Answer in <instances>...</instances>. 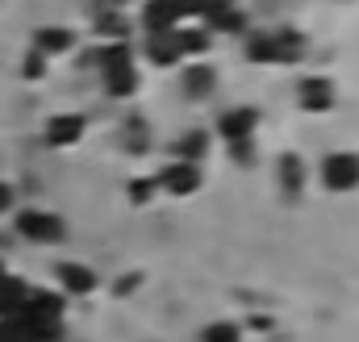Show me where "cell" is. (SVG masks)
I'll list each match as a JSON object with an SVG mask.
<instances>
[{
    "label": "cell",
    "mask_w": 359,
    "mask_h": 342,
    "mask_svg": "<svg viewBox=\"0 0 359 342\" xmlns=\"http://www.w3.org/2000/svg\"><path fill=\"white\" fill-rule=\"evenodd\" d=\"M243 55L255 67H297L309 50V38L297 25H271V29H251L243 38Z\"/></svg>",
    "instance_id": "6da1fadb"
},
{
    "label": "cell",
    "mask_w": 359,
    "mask_h": 342,
    "mask_svg": "<svg viewBox=\"0 0 359 342\" xmlns=\"http://www.w3.org/2000/svg\"><path fill=\"white\" fill-rule=\"evenodd\" d=\"M13 230H17V238H25L34 247H55V242L67 238V221L59 213L42 209V205H21L13 213Z\"/></svg>",
    "instance_id": "7a4b0ae2"
},
{
    "label": "cell",
    "mask_w": 359,
    "mask_h": 342,
    "mask_svg": "<svg viewBox=\"0 0 359 342\" xmlns=\"http://www.w3.org/2000/svg\"><path fill=\"white\" fill-rule=\"evenodd\" d=\"M318 188L330 196H347L359 188V151H330L318 163Z\"/></svg>",
    "instance_id": "3957f363"
},
{
    "label": "cell",
    "mask_w": 359,
    "mask_h": 342,
    "mask_svg": "<svg viewBox=\"0 0 359 342\" xmlns=\"http://www.w3.org/2000/svg\"><path fill=\"white\" fill-rule=\"evenodd\" d=\"M155 184H159V196L188 200V196H196L205 188V167L201 163H184V159H168L155 171Z\"/></svg>",
    "instance_id": "277c9868"
},
{
    "label": "cell",
    "mask_w": 359,
    "mask_h": 342,
    "mask_svg": "<svg viewBox=\"0 0 359 342\" xmlns=\"http://www.w3.org/2000/svg\"><path fill=\"white\" fill-rule=\"evenodd\" d=\"M255 134H259V109L255 104H230L217 113V125H213L217 142L238 146V142H255Z\"/></svg>",
    "instance_id": "5b68a950"
},
{
    "label": "cell",
    "mask_w": 359,
    "mask_h": 342,
    "mask_svg": "<svg viewBox=\"0 0 359 342\" xmlns=\"http://www.w3.org/2000/svg\"><path fill=\"white\" fill-rule=\"evenodd\" d=\"M134 55H138V63L159 67V71L184 67V55H180V46H176V29H168V34H142V42L134 46Z\"/></svg>",
    "instance_id": "8992f818"
},
{
    "label": "cell",
    "mask_w": 359,
    "mask_h": 342,
    "mask_svg": "<svg viewBox=\"0 0 359 342\" xmlns=\"http://www.w3.org/2000/svg\"><path fill=\"white\" fill-rule=\"evenodd\" d=\"M76 46H80V34H76L72 25H38V29L29 34V50H34V55H42L46 63H55V59L72 55Z\"/></svg>",
    "instance_id": "52a82bcc"
},
{
    "label": "cell",
    "mask_w": 359,
    "mask_h": 342,
    "mask_svg": "<svg viewBox=\"0 0 359 342\" xmlns=\"http://www.w3.org/2000/svg\"><path fill=\"white\" fill-rule=\"evenodd\" d=\"M84 134H88V121L80 113H50L46 125H42V142L50 151H72V146L84 142Z\"/></svg>",
    "instance_id": "ba28073f"
},
{
    "label": "cell",
    "mask_w": 359,
    "mask_h": 342,
    "mask_svg": "<svg viewBox=\"0 0 359 342\" xmlns=\"http://www.w3.org/2000/svg\"><path fill=\"white\" fill-rule=\"evenodd\" d=\"M184 21H188V4H180V0H147L134 25L142 34H168V29L184 25Z\"/></svg>",
    "instance_id": "9c48e42d"
},
{
    "label": "cell",
    "mask_w": 359,
    "mask_h": 342,
    "mask_svg": "<svg viewBox=\"0 0 359 342\" xmlns=\"http://www.w3.org/2000/svg\"><path fill=\"white\" fill-rule=\"evenodd\" d=\"M55 288L72 301V296H92L96 288H100V275L92 271L88 263H80V259H63L59 267H55Z\"/></svg>",
    "instance_id": "30bf717a"
},
{
    "label": "cell",
    "mask_w": 359,
    "mask_h": 342,
    "mask_svg": "<svg viewBox=\"0 0 359 342\" xmlns=\"http://www.w3.org/2000/svg\"><path fill=\"white\" fill-rule=\"evenodd\" d=\"M276 184H280V196L297 200V196H305V188L313 184V171H309V163H305L297 151H284V155L276 159Z\"/></svg>",
    "instance_id": "8fae6325"
},
{
    "label": "cell",
    "mask_w": 359,
    "mask_h": 342,
    "mask_svg": "<svg viewBox=\"0 0 359 342\" xmlns=\"http://www.w3.org/2000/svg\"><path fill=\"white\" fill-rule=\"evenodd\" d=\"M297 104L301 113H330L339 104V88L330 76H305L297 80Z\"/></svg>",
    "instance_id": "7c38bea8"
},
{
    "label": "cell",
    "mask_w": 359,
    "mask_h": 342,
    "mask_svg": "<svg viewBox=\"0 0 359 342\" xmlns=\"http://www.w3.org/2000/svg\"><path fill=\"white\" fill-rule=\"evenodd\" d=\"M180 92H184V100H192V104L213 100V92H217V71H213L209 63H184V67H180Z\"/></svg>",
    "instance_id": "4fadbf2b"
},
{
    "label": "cell",
    "mask_w": 359,
    "mask_h": 342,
    "mask_svg": "<svg viewBox=\"0 0 359 342\" xmlns=\"http://www.w3.org/2000/svg\"><path fill=\"white\" fill-rule=\"evenodd\" d=\"M176 46H180V55H184V63H201L213 50V34L201 29L196 21H184V25H176Z\"/></svg>",
    "instance_id": "5bb4252c"
},
{
    "label": "cell",
    "mask_w": 359,
    "mask_h": 342,
    "mask_svg": "<svg viewBox=\"0 0 359 342\" xmlns=\"http://www.w3.org/2000/svg\"><path fill=\"white\" fill-rule=\"evenodd\" d=\"M213 155V130H188L172 142V159H184V163H201Z\"/></svg>",
    "instance_id": "9a60e30c"
},
{
    "label": "cell",
    "mask_w": 359,
    "mask_h": 342,
    "mask_svg": "<svg viewBox=\"0 0 359 342\" xmlns=\"http://www.w3.org/2000/svg\"><path fill=\"white\" fill-rule=\"evenodd\" d=\"M92 29H96L100 42H134V21L121 8H100L92 17Z\"/></svg>",
    "instance_id": "2e32d148"
},
{
    "label": "cell",
    "mask_w": 359,
    "mask_h": 342,
    "mask_svg": "<svg viewBox=\"0 0 359 342\" xmlns=\"http://www.w3.org/2000/svg\"><path fill=\"white\" fill-rule=\"evenodd\" d=\"M25 292H29V280H21V275H4V280H0V317L17 313V309L25 305Z\"/></svg>",
    "instance_id": "e0dca14e"
},
{
    "label": "cell",
    "mask_w": 359,
    "mask_h": 342,
    "mask_svg": "<svg viewBox=\"0 0 359 342\" xmlns=\"http://www.w3.org/2000/svg\"><path fill=\"white\" fill-rule=\"evenodd\" d=\"M121 142H126L130 155L151 151V125H147L142 117H126V125H121Z\"/></svg>",
    "instance_id": "ac0fdd59"
},
{
    "label": "cell",
    "mask_w": 359,
    "mask_h": 342,
    "mask_svg": "<svg viewBox=\"0 0 359 342\" xmlns=\"http://www.w3.org/2000/svg\"><path fill=\"white\" fill-rule=\"evenodd\" d=\"M126 200H130L134 209L155 205V200H159V184H155V175H134V179L126 184Z\"/></svg>",
    "instance_id": "d6986e66"
},
{
    "label": "cell",
    "mask_w": 359,
    "mask_h": 342,
    "mask_svg": "<svg viewBox=\"0 0 359 342\" xmlns=\"http://www.w3.org/2000/svg\"><path fill=\"white\" fill-rule=\"evenodd\" d=\"M201 342H243V326L234 317H217L201 326Z\"/></svg>",
    "instance_id": "ffe728a7"
},
{
    "label": "cell",
    "mask_w": 359,
    "mask_h": 342,
    "mask_svg": "<svg viewBox=\"0 0 359 342\" xmlns=\"http://www.w3.org/2000/svg\"><path fill=\"white\" fill-rule=\"evenodd\" d=\"M46 71H50V63H46L42 55L25 50V59H21V80H25V84H38V80H46Z\"/></svg>",
    "instance_id": "44dd1931"
},
{
    "label": "cell",
    "mask_w": 359,
    "mask_h": 342,
    "mask_svg": "<svg viewBox=\"0 0 359 342\" xmlns=\"http://www.w3.org/2000/svg\"><path fill=\"white\" fill-rule=\"evenodd\" d=\"M0 342H29L21 313H8V317H0Z\"/></svg>",
    "instance_id": "7402d4cb"
},
{
    "label": "cell",
    "mask_w": 359,
    "mask_h": 342,
    "mask_svg": "<svg viewBox=\"0 0 359 342\" xmlns=\"http://www.w3.org/2000/svg\"><path fill=\"white\" fill-rule=\"evenodd\" d=\"M21 209V192H17V184L13 179H0V217H13Z\"/></svg>",
    "instance_id": "603a6c76"
},
{
    "label": "cell",
    "mask_w": 359,
    "mask_h": 342,
    "mask_svg": "<svg viewBox=\"0 0 359 342\" xmlns=\"http://www.w3.org/2000/svg\"><path fill=\"white\" fill-rule=\"evenodd\" d=\"M230 159H234L238 167H251V163H255V142H238V146H230Z\"/></svg>",
    "instance_id": "cb8c5ba5"
},
{
    "label": "cell",
    "mask_w": 359,
    "mask_h": 342,
    "mask_svg": "<svg viewBox=\"0 0 359 342\" xmlns=\"http://www.w3.org/2000/svg\"><path fill=\"white\" fill-rule=\"evenodd\" d=\"M4 275H13V271H8V263H4V259H0V280H4Z\"/></svg>",
    "instance_id": "d4e9b609"
},
{
    "label": "cell",
    "mask_w": 359,
    "mask_h": 342,
    "mask_svg": "<svg viewBox=\"0 0 359 342\" xmlns=\"http://www.w3.org/2000/svg\"><path fill=\"white\" fill-rule=\"evenodd\" d=\"M180 4H192V0H180Z\"/></svg>",
    "instance_id": "484cf974"
}]
</instances>
